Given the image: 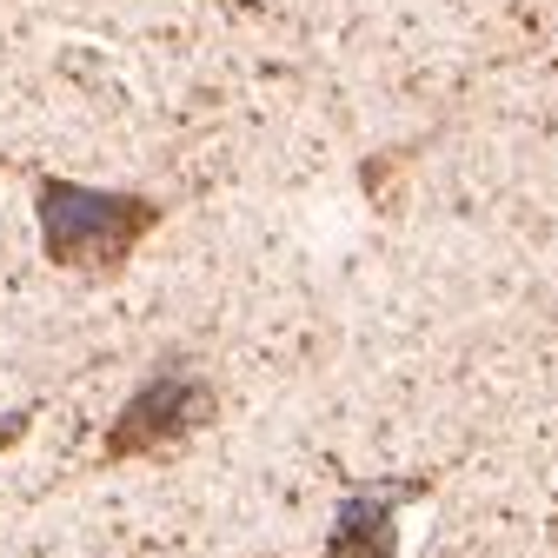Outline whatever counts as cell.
Listing matches in <instances>:
<instances>
[{"label":"cell","mask_w":558,"mask_h":558,"mask_svg":"<svg viewBox=\"0 0 558 558\" xmlns=\"http://www.w3.org/2000/svg\"><path fill=\"white\" fill-rule=\"evenodd\" d=\"M34 214H40V253L60 272L113 279L147 246V233L167 220V199L133 193V186H87V180L47 173L34 186Z\"/></svg>","instance_id":"1"},{"label":"cell","mask_w":558,"mask_h":558,"mask_svg":"<svg viewBox=\"0 0 558 558\" xmlns=\"http://www.w3.org/2000/svg\"><path fill=\"white\" fill-rule=\"evenodd\" d=\"M418 493H426V478H386V485H360V493H345L326 558H392L399 499H418Z\"/></svg>","instance_id":"3"},{"label":"cell","mask_w":558,"mask_h":558,"mask_svg":"<svg viewBox=\"0 0 558 558\" xmlns=\"http://www.w3.org/2000/svg\"><path fill=\"white\" fill-rule=\"evenodd\" d=\"M206 418H214V386H206L186 360H167L154 379H140V392L120 405V418L107 426L100 459H160L173 446H186Z\"/></svg>","instance_id":"2"}]
</instances>
